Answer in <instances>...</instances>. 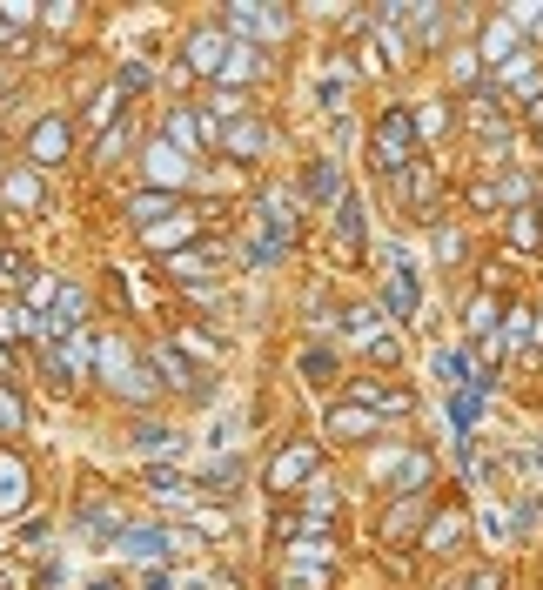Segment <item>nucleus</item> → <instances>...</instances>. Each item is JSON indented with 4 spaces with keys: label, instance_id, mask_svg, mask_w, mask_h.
Wrapping results in <instances>:
<instances>
[{
    "label": "nucleus",
    "instance_id": "nucleus-1",
    "mask_svg": "<svg viewBox=\"0 0 543 590\" xmlns=\"http://www.w3.org/2000/svg\"><path fill=\"white\" fill-rule=\"evenodd\" d=\"M416 108H383L376 114V128H369V168L383 175V182H396L409 161H416Z\"/></svg>",
    "mask_w": 543,
    "mask_h": 590
},
{
    "label": "nucleus",
    "instance_id": "nucleus-2",
    "mask_svg": "<svg viewBox=\"0 0 543 590\" xmlns=\"http://www.w3.org/2000/svg\"><path fill=\"white\" fill-rule=\"evenodd\" d=\"M94 376H101V383L114 389V396H128V403H148V396H155V369L141 363L135 349H128V342L121 336H94Z\"/></svg>",
    "mask_w": 543,
    "mask_h": 590
},
{
    "label": "nucleus",
    "instance_id": "nucleus-3",
    "mask_svg": "<svg viewBox=\"0 0 543 590\" xmlns=\"http://www.w3.org/2000/svg\"><path fill=\"white\" fill-rule=\"evenodd\" d=\"M188 544H195L188 530H161V523H128V530L114 537L121 564H168V557H181Z\"/></svg>",
    "mask_w": 543,
    "mask_h": 590
},
{
    "label": "nucleus",
    "instance_id": "nucleus-4",
    "mask_svg": "<svg viewBox=\"0 0 543 590\" xmlns=\"http://www.w3.org/2000/svg\"><path fill=\"white\" fill-rule=\"evenodd\" d=\"M416 309H423V275H416L409 249L396 242V249H389V275H383V316L389 322H416Z\"/></svg>",
    "mask_w": 543,
    "mask_h": 590
},
{
    "label": "nucleus",
    "instance_id": "nucleus-5",
    "mask_svg": "<svg viewBox=\"0 0 543 590\" xmlns=\"http://www.w3.org/2000/svg\"><path fill=\"white\" fill-rule=\"evenodd\" d=\"M369 470L396 483V497H423V490H430V477H436V463H430L423 450H409V443H396V450H376V456H369Z\"/></svg>",
    "mask_w": 543,
    "mask_h": 590
},
{
    "label": "nucleus",
    "instance_id": "nucleus-6",
    "mask_svg": "<svg viewBox=\"0 0 543 590\" xmlns=\"http://www.w3.org/2000/svg\"><path fill=\"white\" fill-rule=\"evenodd\" d=\"M322 477V450L316 443H289V450H275L269 463V490L275 497H295V490H309Z\"/></svg>",
    "mask_w": 543,
    "mask_h": 590
},
{
    "label": "nucleus",
    "instance_id": "nucleus-7",
    "mask_svg": "<svg viewBox=\"0 0 543 590\" xmlns=\"http://www.w3.org/2000/svg\"><path fill=\"white\" fill-rule=\"evenodd\" d=\"M222 34L228 41L262 47V41H282V34H289V14H282V7H249V0H242V7H228L222 14Z\"/></svg>",
    "mask_w": 543,
    "mask_h": 590
},
{
    "label": "nucleus",
    "instance_id": "nucleus-8",
    "mask_svg": "<svg viewBox=\"0 0 543 590\" xmlns=\"http://www.w3.org/2000/svg\"><path fill=\"white\" fill-rule=\"evenodd\" d=\"M74 155V121L68 114H41L34 128H27V161H34V175L41 168H61Z\"/></svg>",
    "mask_w": 543,
    "mask_h": 590
},
{
    "label": "nucleus",
    "instance_id": "nucleus-9",
    "mask_svg": "<svg viewBox=\"0 0 543 590\" xmlns=\"http://www.w3.org/2000/svg\"><path fill=\"white\" fill-rule=\"evenodd\" d=\"M141 168H148V182H155L161 195H175V188L195 182V161L181 155V148H168V141H148V148H141Z\"/></svg>",
    "mask_w": 543,
    "mask_h": 590
},
{
    "label": "nucleus",
    "instance_id": "nucleus-10",
    "mask_svg": "<svg viewBox=\"0 0 543 590\" xmlns=\"http://www.w3.org/2000/svg\"><path fill=\"white\" fill-rule=\"evenodd\" d=\"M222 61H228L222 21H215V27H195V34L181 41V68H188V74H208V81H215V74H222Z\"/></svg>",
    "mask_w": 543,
    "mask_h": 590
},
{
    "label": "nucleus",
    "instance_id": "nucleus-11",
    "mask_svg": "<svg viewBox=\"0 0 543 590\" xmlns=\"http://www.w3.org/2000/svg\"><path fill=\"white\" fill-rule=\"evenodd\" d=\"M47 369H54V383H81V376L94 369L88 336H81V329H68V336H47Z\"/></svg>",
    "mask_w": 543,
    "mask_h": 590
},
{
    "label": "nucleus",
    "instance_id": "nucleus-12",
    "mask_svg": "<svg viewBox=\"0 0 543 590\" xmlns=\"http://www.w3.org/2000/svg\"><path fill=\"white\" fill-rule=\"evenodd\" d=\"M322 436H336V443H369V436H383V416L362 403H336L322 416Z\"/></svg>",
    "mask_w": 543,
    "mask_h": 590
},
{
    "label": "nucleus",
    "instance_id": "nucleus-13",
    "mask_svg": "<svg viewBox=\"0 0 543 590\" xmlns=\"http://www.w3.org/2000/svg\"><path fill=\"white\" fill-rule=\"evenodd\" d=\"M523 47H530V41L517 34V21H510V14H497V21L483 27V41H476V54H483V68L497 74V68H510V61H517Z\"/></svg>",
    "mask_w": 543,
    "mask_h": 590
},
{
    "label": "nucleus",
    "instance_id": "nucleus-14",
    "mask_svg": "<svg viewBox=\"0 0 543 590\" xmlns=\"http://www.w3.org/2000/svg\"><path fill=\"white\" fill-rule=\"evenodd\" d=\"M336 329H342V342H356L362 356H369V349L389 336V316H383V302H356V309H342Z\"/></svg>",
    "mask_w": 543,
    "mask_h": 590
},
{
    "label": "nucleus",
    "instance_id": "nucleus-15",
    "mask_svg": "<svg viewBox=\"0 0 543 590\" xmlns=\"http://www.w3.org/2000/svg\"><path fill=\"white\" fill-rule=\"evenodd\" d=\"M503 349H510V356H523V363H537V349H543V316L530 309V302H517V309L503 316Z\"/></svg>",
    "mask_w": 543,
    "mask_h": 590
},
{
    "label": "nucleus",
    "instance_id": "nucleus-16",
    "mask_svg": "<svg viewBox=\"0 0 543 590\" xmlns=\"http://www.w3.org/2000/svg\"><path fill=\"white\" fill-rule=\"evenodd\" d=\"M27 503H34V477H27V463L14 450H0V517H21Z\"/></svg>",
    "mask_w": 543,
    "mask_h": 590
},
{
    "label": "nucleus",
    "instance_id": "nucleus-17",
    "mask_svg": "<svg viewBox=\"0 0 543 590\" xmlns=\"http://www.w3.org/2000/svg\"><path fill=\"white\" fill-rule=\"evenodd\" d=\"M349 403L376 409V416H409V389L383 383V376H356V383H349Z\"/></svg>",
    "mask_w": 543,
    "mask_h": 590
},
{
    "label": "nucleus",
    "instance_id": "nucleus-18",
    "mask_svg": "<svg viewBox=\"0 0 543 590\" xmlns=\"http://www.w3.org/2000/svg\"><path fill=\"white\" fill-rule=\"evenodd\" d=\"M222 148L235 161H255V155H269V128L255 121V114H242V121H222Z\"/></svg>",
    "mask_w": 543,
    "mask_h": 590
},
{
    "label": "nucleus",
    "instance_id": "nucleus-19",
    "mask_svg": "<svg viewBox=\"0 0 543 590\" xmlns=\"http://www.w3.org/2000/svg\"><path fill=\"white\" fill-rule=\"evenodd\" d=\"M195 215H188V208H175V215H168V222H155V228H141V242H148V249L155 255H181V242H195Z\"/></svg>",
    "mask_w": 543,
    "mask_h": 590
},
{
    "label": "nucleus",
    "instance_id": "nucleus-20",
    "mask_svg": "<svg viewBox=\"0 0 543 590\" xmlns=\"http://www.w3.org/2000/svg\"><path fill=\"white\" fill-rule=\"evenodd\" d=\"M503 242L517 255H543V215L537 208H503Z\"/></svg>",
    "mask_w": 543,
    "mask_h": 590
},
{
    "label": "nucleus",
    "instance_id": "nucleus-21",
    "mask_svg": "<svg viewBox=\"0 0 543 590\" xmlns=\"http://www.w3.org/2000/svg\"><path fill=\"white\" fill-rule=\"evenodd\" d=\"M148 369H155V383H168V389H195V363L181 356V342H155V349H148Z\"/></svg>",
    "mask_w": 543,
    "mask_h": 590
},
{
    "label": "nucleus",
    "instance_id": "nucleus-22",
    "mask_svg": "<svg viewBox=\"0 0 543 590\" xmlns=\"http://www.w3.org/2000/svg\"><path fill=\"white\" fill-rule=\"evenodd\" d=\"M463 537H470V517H463V510H443V517L423 523V550H436V557L463 550Z\"/></svg>",
    "mask_w": 543,
    "mask_h": 590
},
{
    "label": "nucleus",
    "instance_id": "nucleus-23",
    "mask_svg": "<svg viewBox=\"0 0 543 590\" xmlns=\"http://www.w3.org/2000/svg\"><path fill=\"white\" fill-rule=\"evenodd\" d=\"M255 74H262V47H249V41H228V61H222V74H215V81H222V88H249Z\"/></svg>",
    "mask_w": 543,
    "mask_h": 590
},
{
    "label": "nucleus",
    "instance_id": "nucleus-24",
    "mask_svg": "<svg viewBox=\"0 0 543 590\" xmlns=\"http://www.w3.org/2000/svg\"><path fill=\"white\" fill-rule=\"evenodd\" d=\"M161 141L195 161V148H202V108H175L168 121H161Z\"/></svg>",
    "mask_w": 543,
    "mask_h": 590
},
{
    "label": "nucleus",
    "instance_id": "nucleus-25",
    "mask_svg": "<svg viewBox=\"0 0 543 590\" xmlns=\"http://www.w3.org/2000/svg\"><path fill=\"white\" fill-rule=\"evenodd\" d=\"M362 235H369V215H362V195L349 188V195L336 202V242H342V255H356Z\"/></svg>",
    "mask_w": 543,
    "mask_h": 590
},
{
    "label": "nucleus",
    "instance_id": "nucleus-26",
    "mask_svg": "<svg viewBox=\"0 0 543 590\" xmlns=\"http://www.w3.org/2000/svg\"><path fill=\"white\" fill-rule=\"evenodd\" d=\"M41 175H34V168H7V175H0V202L7 208H41Z\"/></svg>",
    "mask_w": 543,
    "mask_h": 590
},
{
    "label": "nucleus",
    "instance_id": "nucleus-27",
    "mask_svg": "<svg viewBox=\"0 0 543 590\" xmlns=\"http://www.w3.org/2000/svg\"><path fill=\"white\" fill-rule=\"evenodd\" d=\"M302 195H309V202H342V195H349V188H342V168H336V161H309Z\"/></svg>",
    "mask_w": 543,
    "mask_h": 590
},
{
    "label": "nucleus",
    "instance_id": "nucleus-28",
    "mask_svg": "<svg viewBox=\"0 0 543 590\" xmlns=\"http://www.w3.org/2000/svg\"><path fill=\"white\" fill-rule=\"evenodd\" d=\"M396 195H403L409 208H423V202H430V195H436V168H430V161H423V155H416V161H409V168H403V175H396Z\"/></svg>",
    "mask_w": 543,
    "mask_h": 590
},
{
    "label": "nucleus",
    "instance_id": "nucleus-29",
    "mask_svg": "<svg viewBox=\"0 0 543 590\" xmlns=\"http://www.w3.org/2000/svg\"><path fill=\"white\" fill-rule=\"evenodd\" d=\"M463 329H470V342H483V336H497V329H503V309H497V295H490V289L470 295V309H463Z\"/></svg>",
    "mask_w": 543,
    "mask_h": 590
},
{
    "label": "nucleus",
    "instance_id": "nucleus-30",
    "mask_svg": "<svg viewBox=\"0 0 543 590\" xmlns=\"http://www.w3.org/2000/svg\"><path fill=\"white\" fill-rule=\"evenodd\" d=\"M21 336H41V316L27 302H0V342H21Z\"/></svg>",
    "mask_w": 543,
    "mask_h": 590
},
{
    "label": "nucleus",
    "instance_id": "nucleus-31",
    "mask_svg": "<svg viewBox=\"0 0 543 590\" xmlns=\"http://www.w3.org/2000/svg\"><path fill=\"white\" fill-rule=\"evenodd\" d=\"M128 148H135V121H114L108 135L94 141V168H114V161L128 155Z\"/></svg>",
    "mask_w": 543,
    "mask_h": 590
},
{
    "label": "nucleus",
    "instance_id": "nucleus-32",
    "mask_svg": "<svg viewBox=\"0 0 543 590\" xmlns=\"http://www.w3.org/2000/svg\"><path fill=\"white\" fill-rule=\"evenodd\" d=\"M483 396H490V389H456V396H450V423H456V436H470L476 423H483Z\"/></svg>",
    "mask_w": 543,
    "mask_h": 590
},
{
    "label": "nucleus",
    "instance_id": "nucleus-33",
    "mask_svg": "<svg viewBox=\"0 0 543 590\" xmlns=\"http://www.w3.org/2000/svg\"><path fill=\"white\" fill-rule=\"evenodd\" d=\"M168 215H175V195H161V188H148V195H135V202H128V222H141V228L168 222Z\"/></svg>",
    "mask_w": 543,
    "mask_h": 590
},
{
    "label": "nucleus",
    "instance_id": "nucleus-34",
    "mask_svg": "<svg viewBox=\"0 0 543 590\" xmlns=\"http://www.w3.org/2000/svg\"><path fill=\"white\" fill-rule=\"evenodd\" d=\"M450 88H483V54L476 47H450Z\"/></svg>",
    "mask_w": 543,
    "mask_h": 590
},
{
    "label": "nucleus",
    "instance_id": "nucleus-35",
    "mask_svg": "<svg viewBox=\"0 0 543 590\" xmlns=\"http://www.w3.org/2000/svg\"><path fill=\"white\" fill-rule=\"evenodd\" d=\"M114 108H121V81H108V88L94 94V101H88V114H81V121H88V128H101V135H108L114 121H121V114H114Z\"/></svg>",
    "mask_w": 543,
    "mask_h": 590
},
{
    "label": "nucleus",
    "instance_id": "nucleus-36",
    "mask_svg": "<svg viewBox=\"0 0 543 590\" xmlns=\"http://www.w3.org/2000/svg\"><path fill=\"white\" fill-rule=\"evenodd\" d=\"M128 443H135L141 456H161V450H181V430H168V423H141Z\"/></svg>",
    "mask_w": 543,
    "mask_h": 590
},
{
    "label": "nucleus",
    "instance_id": "nucleus-37",
    "mask_svg": "<svg viewBox=\"0 0 543 590\" xmlns=\"http://www.w3.org/2000/svg\"><path fill=\"white\" fill-rule=\"evenodd\" d=\"M416 523H423V497H396V510L383 517V537L396 544V537H403V530H416Z\"/></svg>",
    "mask_w": 543,
    "mask_h": 590
},
{
    "label": "nucleus",
    "instance_id": "nucleus-38",
    "mask_svg": "<svg viewBox=\"0 0 543 590\" xmlns=\"http://www.w3.org/2000/svg\"><path fill=\"white\" fill-rule=\"evenodd\" d=\"M443 128H450V101H423L416 108V141H436Z\"/></svg>",
    "mask_w": 543,
    "mask_h": 590
},
{
    "label": "nucleus",
    "instance_id": "nucleus-39",
    "mask_svg": "<svg viewBox=\"0 0 543 590\" xmlns=\"http://www.w3.org/2000/svg\"><path fill=\"white\" fill-rule=\"evenodd\" d=\"M282 590H329V564H289Z\"/></svg>",
    "mask_w": 543,
    "mask_h": 590
},
{
    "label": "nucleus",
    "instance_id": "nucleus-40",
    "mask_svg": "<svg viewBox=\"0 0 543 590\" xmlns=\"http://www.w3.org/2000/svg\"><path fill=\"white\" fill-rule=\"evenodd\" d=\"M430 249H436V262H463V228H456V222H436Z\"/></svg>",
    "mask_w": 543,
    "mask_h": 590
},
{
    "label": "nucleus",
    "instance_id": "nucleus-41",
    "mask_svg": "<svg viewBox=\"0 0 543 590\" xmlns=\"http://www.w3.org/2000/svg\"><path fill=\"white\" fill-rule=\"evenodd\" d=\"M208 269H215L208 255H168V275H175V282H202Z\"/></svg>",
    "mask_w": 543,
    "mask_h": 590
},
{
    "label": "nucleus",
    "instance_id": "nucleus-42",
    "mask_svg": "<svg viewBox=\"0 0 543 590\" xmlns=\"http://www.w3.org/2000/svg\"><path fill=\"white\" fill-rule=\"evenodd\" d=\"M0 21H7L14 34H21V27H34V21H41V7H34V0H0Z\"/></svg>",
    "mask_w": 543,
    "mask_h": 590
},
{
    "label": "nucleus",
    "instance_id": "nucleus-43",
    "mask_svg": "<svg viewBox=\"0 0 543 590\" xmlns=\"http://www.w3.org/2000/svg\"><path fill=\"white\" fill-rule=\"evenodd\" d=\"M510 21H517L523 41H530V34H543V0H530V7H510Z\"/></svg>",
    "mask_w": 543,
    "mask_h": 590
},
{
    "label": "nucleus",
    "instance_id": "nucleus-44",
    "mask_svg": "<svg viewBox=\"0 0 543 590\" xmlns=\"http://www.w3.org/2000/svg\"><path fill=\"white\" fill-rule=\"evenodd\" d=\"M27 423V409H21V396H14V389L0 383V430H21Z\"/></svg>",
    "mask_w": 543,
    "mask_h": 590
},
{
    "label": "nucleus",
    "instance_id": "nucleus-45",
    "mask_svg": "<svg viewBox=\"0 0 543 590\" xmlns=\"http://www.w3.org/2000/svg\"><path fill=\"white\" fill-rule=\"evenodd\" d=\"M302 376H336V356H329V349H302Z\"/></svg>",
    "mask_w": 543,
    "mask_h": 590
},
{
    "label": "nucleus",
    "instance_id": "nucleus-46",
    "mask_svg": "<svg viewBox=\"0 0 543 590\" xmlns=\"http://www.w3.org/2000/svg\"><path fill=\"white\" fill-rule=\"evenodd\" d=\"M41 21H47V34H68V27L81 21V7H68V0H61V7H47Z\"/></svg>",
    "mask_w": 543,
    "mask_h": 590
},
{
    "label": "nucleus",
    "instance_id": "nucleus-47",
    "mask_svg": "<svg viewBox=\"0 0 543 590\" xmlns=\"http://www.w3.org/2000/svg\"><path fill=\"white\" fill-rule=\"evenodd\" d=\"M228 443H235V423H228V416H215V430H208V450L228 456Z\"/></svg>",
    "mask_w": 543,
    "mask_h": 590
}]
</instances>
